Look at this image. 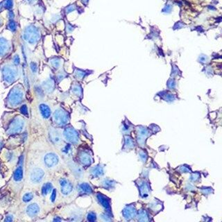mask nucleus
Masks as SVG:
<instances>
[{
    "mask_svg": "<svg viewBox=\"0 0 222 222\" xmlns=\"http://www.w3.org/2000/svg\"><path fill=\"white\" fill-rule=\"evenodd\" d=\"M24 92L23 88L19 84L16 85L11 89L6 100V106L11 108H17L24 101Z\"/></svg>",
    "mask_w": 222,
    "mask_h": 222,
    "instance_id": "1",
    "label": "nucleus"
},
{
    "mask_svg": "<svg viewBox=\"0 0 222 222\" xmlns=\"http://www.w3.org/2000/svg\"><path fill=\"white\" fill-rule=\"evenodd\" d=\"M2 72L3 80L5 84H7V85H10L15 82L19 77L18 69L15 65H6L4 66L2 68Z\"/></svg>",
    "mask_w": 222,
    "mask_h": 222,
    "instance_id": "2",
    "label": "nucleus"
},
{
    "mask_svg": "<svg viewBox=\"0 0 222 222\" xmlns=\"http://www.w3.org/2000/svg\"><path fill=\"white\" fill-rule=\"evenodd\" d=\"M24 119L21 116H17L10 123L6 130V134L8 135L19 134L24 130Z\"/></svg>",
    "mask_w": 222,
    "mask_h": 222,
    "instance_id": "3",
    "label": "nucleus"
},
{
    "mask_svg": "<svg viewBox=\"0 0 222 222\" xmlns=\"http://www.w3.org/2000/svg\"><path fill=\"white\" fill-rule=\"evenodd\" d=\"M24 40L30 44L37 43L40 37L39 30L34 26H29L25 29L23 34Z\"/></svg>",
    "mask_w": 222,
    "mask_h": 222,
    "instance_id": "4",
    "label": "nucleus"
},
{
    "mask_svg": "<svg viewBox=\"0 0 222 222\" xmlns=\"http://www.w3.org/2000/svg\"><path fill=\"white\" fill-rule=\"evenodd\" d=\"M69 114L62 108L56 110L53 115V121L57 126H65L69 122Z\"/></svg>",
    "mask_w": 222,
    "mask_h": 222,
    "instance_id": "5",
    "label": "nucleus"
},
{
    "mask_svg": "<svg viewBox=\"0 0 222 222\" xmlns=\"http://www.w3.org/2000/svg\"><path fill=\"white\" fill-rule=\"evenodd\" d=\"M63 135L64 139L69 144H77L79 142V133L73 127H66L63 130Z\"/></svg>",
    "mask_w": 222,
    "mask_h": 222,
    "instance_id": "6",
    "label": "nucleus"
},
{
    "mask_svg": "<svg viewBox=\"0 0 222 222\" xmlns=\"http://www.w3.org/2000/svg\"><path fill=\"white\" fill-rule=\"evenodd\" d=\"M45 176L44 171L40 167H33L29 173V179L33 184H39L43 181Z\"/></svg>",
    "mask_w": 222,
    "mask_h": 222,
    "instance_id": "7",
    "label": "nucleus"
},
{
    "mask_svg": "<svg viewBox=\"0 0 222 222\" xmlns=\"http://www.w3.org/2000/svg\"><path fill=\"white\" fill-rule=\"evenodd\" d=\"M43 162L46 168L54 169L59 163V158L54 153H48L44 156Z\"/></svg>",
    "mask_w": 222,
    "mask_h": 222,
    "instance_id": "8",
    "label": "nucleus"
},
{
    "mask_svg": "<svg viewBox=\"0 0 222 222\" xmlns=\"http://www.w3.org/2000/svg\"><path fill=\"white\" fill-rule=\"evenodd\" d=\"M60 191L63 196H68L73 191V185L68 179L65 178H61L58 180Z\"/></svg>",
    "mask_w": 222,
    "mask_h": 222,
    "instance_id": "9",
    "label": "nucleus"
},
{
    "mask_svg": "<svg viewBox=\"0 0 222 222\" xmlns=\"http://www.w3.org/2000/svg\"><path fill=\"white\" fill-rule=\"evenodd\" d=\"M78 159H79L80 165L84 166H89L93 162L92 155L90 154V151L86 150H81L78 154Z\"/></svg>",
    "mask_w": 222,
    "mask_h": 222,
    "instance_id": "10",
    "label": "nucleus"
},
{
    "mask_svg": "<svg viewBox=\"0 0 222 222\" xmlns=\"http://www.w3.org/2000/svg\"><path fill=\"white\" fill-rule=\"evenodd\" d=\"M149 135V131L144 126H138L137 128V142L141 147H144L145 145V142Z\"/></svg>",
    "mask_w": 222,
    "mask_h": 222,
    "instance_id": "11",
    "label": "nucleus"
},
{
    "mask_svg": "<svg viewBox=\"0 0 222 222\" xmlns=\"http://www.w3.org/2000/svg\"><path fill=\"white\" fill-rule=\"evenodd\" d=\"M23 160H24V156L22 155L19 158L18 165L17 166L15 171H14L13 179L14 182L17 183L22 182V179H23Z\"/></svg>",
    "mask_w": 222,
    "mask_h": 222,
    "instance_id": "12",
    "label": "nucleus"
},
{
    "mask_svg": "<svg viewBox=\"0 0 222 222\" xmlns=\"http://www.w3.org/2000/svg\"><path fill=\"white\" fill-rule=\"evenodd\" d=\"M122 215H123L125 220L126 221H130L135 218L137 215V210H136L135 205L130 204L126 205L122 210Z\"/></svg>",
    "mask_w": 222,
    "mask_h": 222,
    "instance_id": "13",
    "label": "nucleus"
},
{
    "mask_svg": "<svg viewBox=\"0 0 222 222\" xmlns=\"http://www.w3.org/2000/svg\"><path fill=\"white\" fill-rule=\"evenodd\" d=\"M97 201H99V204L104 208L108 214H111V206H110V201L107 196L103 195L102 194L98 193L97 194Z\"/></svg>",
    "mask_w": 222,
    "mask_h": 222,
    "instance_id": "14",
    "label": "nucleus"
},
{
    "mask_svg": "<svg viewBox=\"0 0 222 222\" xmlns=\"http://www.w3.org/2000/svg\"><path fill=\"white\" fill-rule=\"evenodd\" d=\"M138 188L140 190V194L141 197L142 198H146L149 195L150 192V185L148 181L145 179L140 180L138 184Z\"/></svg>",
    "mask_w": 222,
    "mask_h": 222,
    "instance_id": "15",
    "label": "nucleus"
},
{
    "mask_svg": "<svg viewBox=\"0 0 222 222\" xmlns=\"http://www.w3.org/2000/svg\"><path fill=\"white\" fill-rule=\"evenodd\" d=\"M10 43L4 38L0 37V56H5L10 51Z\"/></svg>",
    "mask_w": 222,
    "mask_h": 222,
    "instance_id": "16",
    "label": "nucleus"
},
{
    "mask_svg": "<svg viewBox=\"0 0 222 222\" xmlns=\"http://www.w3.org/2000/svg\"><path fill=\"white\" fill-rule=\"evenodd\" d=\"M40 212V205L38 204H30L27 206L26 209V213L27 215L29 216V217H35L37 216Z\"/></svg>",
    "mask_w": 222,
    "mask_h": 222,
    "instance_id": "17",
    "label": "nucleus"
},
{
    "mask_svg": "<svg viewBox=\"0 0 222 222\" xmlns=\"http://www.w3.org/2000/svg\"><path fill=\"white\" fill-rule=\"evenodd\" d=\"M77 190L80 195H89L93 193V189L88 183H81L79 184Z\"/></svg>",
    "mask_w": 222,
    "mask_h": 222,
    "instance_id": "18",
    "label": "nucleus"
},
{
    "mask_svg": "<svg viewBox=\"0 0 222 222\" xmlns=\"http://www.w3.org/2000/svg\"><path fill=\"white\" fill-rule=\"evenodd\" d=\"M50 138L55 145L60 146L63 144V137L56 129H52L49 132Z\"/></svg>",
    "mask_w": 222,
    "mask_h": 222,
    "instance_id": "19",
    "label": "nucleus"
},
{
    "mask_svg": "<svg viewBox=\"0 0 222 222\" xmlns=\"http://www.w3.org/2000/svg\"><path fill=\"white\" fill-rule=\"evenodd\" d=\"M39 110L41 114L42 117L44 119H49L51 117V109L48 105L45 104H41L39 105Z\"/></svg>",
    "mask_w": 222,
    "mask_h": 222,
    "instance_id": "20",
    "label": "nucleus"
},
{
    "mask_svg": "<svg viewBox=\"0 0 222 222\" xmlns=\"http://www.w3.org/2000/svg\"><path fill=\"white\" fill-rule=\"evenodd\" d=\"M104 174V166L101 165H97L91 169L90 170V176L92 179H96L103 176Z\"/></svg>",
    "mask_w": 222,
    "mask_h": 222,
    "instance_id": "21",
    "label": "nucleus"
},
{
    "mask_svg": "<svg viewBox=\"0 0 222 222\" xmlns=\"http://www.w3.org/2000/svg\"><path fill=\"white\" fill-rule=\"evenodd\" d=\"M135 147V142L133 139L129 135L124 137V142L123 146V151H130Z\"/></svg>",
    "mask_w": 222,
    "mask_h": 222,
    "instance_id": "22",
    "label": "nucleus"
},
{
    "mask_svg": "<svg viewBox=\"0 0 222 222\" xmlns=\"http://www.w3.org/2000/svg\"><path fill=\"white\" fill-rule=\"evenodd\" d=\"M53 184L50 182H47L44 183L41 189V195L43 197H46L49 195L53 190Z\"/></svg>",
    "mask_w": 222,
    "mask_h": 222,
    "instance_id": "23",
    "label": "nucleus"
},
{
    "mask_svg": "<svg viewBox=\"0 0 222 222\" xmlns=\"http://www.w3.org/2000/svg\"><path fill=\"white\" fill-rule=\"evenodd\" d=\"M116 183H117L115 181V180L106 179H104L102 180L101 186L103 188L105 189V190H113V189L115 188Z\"/></svg>",
    "mask_w": 222,
    "mask_h": 222,
    "instance_id": "24",
    "label": "nucleus"
},
{
    "mask_svg": "<svg viewBox=\"0 0 222 222\" xmlns=\"http://www.w3.org/2000/svg\"><path fill=\"white\" fill-rule=\"evenodd\" d=\"M60 151L62 153L63 156L70 157L72 154V153H73V149H72L71 144L69 143L63 145L62 146V148L60 149Z\"/></svg>",
    "mask_w": 222,
    "mask_h": 222,
    "instance_id": "25",
    "label": "nucleus"
},
{
    "mask_svg": "<svg viewBox=\"0 0 222 222\" xmlns=\"http://www.w3.org/2000/svg\"><path fill=\"white\" fill-rule=\"evenodd\" d=\"M149 208L154 212H160V210L162 209V204L157 199H155L154 201L149 204Z\"/></svg>",
    "mask_w": 222,
    "mask_h": 222,
    "instance_id": "26",
    "label": "nucleus"
},
{
    "mask_svg": "<svg viewBox=\"0 0 222 222\" xmlns=\"http://www.w3.org/2000/svg\"><path fill=\"white\" fill-rule=\"evenodd\" d=\"M138 220L140 221H149L150 219L149 217V214L146 210L141 209L138 213Z\"/></svg>",
    "mask_w": 222,
    "mask_h": 222,
    "instance_id": "27",
    "label": "nucleus"
},
{
    "mask_svg": "<svg viewBox=\"0 0 222 222\" xmlns=\"http://www.w3.org/2000/svg\"><path fill=\"white\" fill-rule=\"evenodd\" d=\"M69 166H70V167L72 169V171H73V173L74 174L75 176H76L77 177H79L83 174V169H82V168L80 167V166L76 165V164L72 163V165H70Z\"/></svg>",
    "mask_w": 222,
    "mask_h": 222,
    "instance_id": "28",
    "label": "nucleus"
},
{
    "mask_svg": "<svg viewBox=\"0 0 222 222\" xmlns=\"http://www.w3.org/2000/svg\"><path fill=\"white\" fill-rule=\"evenodd\" d=\"M33 198H34V194L33 192L29 191V192L25 193L22 196V201L24 203H29L31 201Z\"/></svg>",
    "mask_w": 222,
    "mask_h": 222,
    "instance_id": "29",
    "label": "nucleus"
},
{
    "mask_svg": "<svg viewBox=\"0 0 222 222\" xmlns=\"http://www.w3.org/2000/svg\"><path fill=\"white\" fill-rule=\"evenodd\" d=\"M57 198V190L56 189L53 188L51 192H50V196H49V202H51V204H54L56 201Z\"/></svg>",
    "mask_w": 222,
    "mask_h": 222,
    "instance_id": "30",
    "label": "nucleus"
},
{
    "mask_svg": "<svg viewBox=\"0 0 222 222\" xmlns=\"http://www.w3.org/2000/svg\"><path fill=\"white\" fill-rule=\"evenodd\" d=\"M8 29L12 32H15L17 29V24L13 19H10L8 23Z\"/></svg>",
    "mask_w": 222,
    "mask_h": 222,
    "instance_id": "31",
    "label": "nucleus"
},
{
    "mask_svg": "<svg viewBox=\"0 0 222 222\" xmlns=\"http://www.w3.org/2000/svg\"><path fill=\"white\" fill-rule=\"evenodd\" d=\"M138 155H139V157H140V160L142 161L143 162H145L147 160V158H148V154H147V153L145 151H144V150H140V151L138 152Z\"/></svg>",
    "mask_w": 222,
    "mask_h": 222,
    "instance_id": "32",
    "label": "nucleus"
},
{
    "mask_svg": "<svg viewBox=\"0 0 222 222\" xmlns=\"http://www.w3.org/2000/svg\"><path fill=\"white\" fill-rule=\"evenodd\" d=\"M54 82H53L51 80H47V82H45V83H44V89H45V90L51 91L53 90V88H54Z\"/></svg>",
    "mask_w": 222,
    "mask_h": 222,
    "instance_id": "33",
    "label": "nucleus"
},
{
    "mask_svg": "<svg viewBox=\"0 0 222 222\" xmlns=\"http://www.w3.org/2000/svg\"><path fill=\"white\" fill-rule=\"evenodd\" d=\"M72 92H73L74 94H76V95H77V96L81 95V94H82L81 88H80L79 85H78L76 84L74 85L73 86V88H72Z\"/></svg>",
    "mask_w": 222,
    "mask_h": 222,
    "instance_id": "34",
    "label": "nucleus"
},
{
    "mask_svg": "<svg viewBox=\"0 0 222 222\" xmlns=\"http://www.w3.org/2000/svg\"><path fill=\"white\" fill-rule=\"evenodd\" d=\"M87 220L89 221H94L97 220V215L95 212H90L87 215Z\"/></svg>",
    "mask_w": 222,
    "mask_h": 222,
    "instance_id": "35",
    "label": "nucleus"
},
{
    "mask_svg": "<svg viewBox=\"0 0 222 222\" xmlns=\"http://www.w3.org/2000/svg\"><path fill=\"white\" fill-rule=\"evenodd\" d=\"M51 65L53 68H54V69H58V68H59V66L60 65V60L58 59V58H53V59L51 60Z\"/></svg>",
    "mask_w": 222,
    "mask_h": 222,
    "instance_id": "36",
    "label": "nucleus"
},
{
    "mask_svg": "<svg viewBox=\"0 0 222 222\" xmlns=\"http://www.w3.org/2000/svg\"><path fill=\"white\" fill-rule=\"evenodd\" d=\"M200 177H201V176H200V174L197 173V172H196V173H194V174H192L191 175L190 179L191 181L196 182L199 180Z\"/></svg>",
    "mask_w": 222,
    "mask_h": 222,
    "instance_id": "37",
    "label": "nucleus"
},
{
    "mask_svg": "<svg viewBox=\"0 0 222 222\" xmlns=\"http://www.w3.org/2000/svg\"><path fill=\"white\" fill-rule=\"evenodd\" d=\"M179 170L181 172V173H190V172H191L190 168L188 167V166L186 165L180 166V168L179 169Z\"/></svg>",
    "mask_w": 222,
    "mask_h": 222,
    "instance_id": "38",
    "label": "nucleus"
},
{
    "mask_svg": "<svg viewBox=\"0 0 222 222\" xmlns=\"http://www.w3.org/2000/svg\"><path fill=\"white\" fill-rule=\"evenodd\" d=\"M19 110H20V113L22 114V115H24V116L28 117V115H29V112H28V108L27 105H22Z\"/></svg>",
    "mask_w": 222,
    "mask_h": 222,
    "instance_id": "39",
    "label": "nucleus"
},
{
    "mask_svg": "<svg viewBox=\"0 0 222 222\" xmlns=\"http://www.w3.org/2000/svg\"><path fill=\"white\" fill-rule=\"evenodd\" d=\"M130 130H131V128H130V125L129 124H124L123 126H122V131L124 133H129Z\"/></svg>",
    "mask_w": 222,
    "mask_h": 222,
    "instance_id": "40",
    "label": "nucleus"
},
{
    "mask_svg": "<svg viewBox=\"0 0 222 222\" xmlns=\"http://www.w3.org/2000/svg\"><path fill=\"white\" fill-rule=\"evenodd\" d=\"M20 62V60H19V58L18 55H16L13 58V64L15 65H18Z\"/></svg>",
    "mask_w": 222,
    "mask_h": 222,
    "instance_id": "41",
    "label": "nucleus"
},
{
    "mask_svg": "<svg viewBox=\"0 0 222 222\" xmlns=\"http://www.w3.org/2000/svg\"><path fill=\"white\" fill-rule=\"evenodd\" d=\"M211 191H212V188H204L202 190V192L203 194H204L205 195L206 194V195H208V194L211 193Z\"/></svg>",
    "mask_w": 222,
    "mask_h": 222,
    "instance_id": "42",
    "label": "nucleus"
},
{
    "mask_svg": "<svg viewBox=\"0 0 222 222\" xmlns=\"http://www.w3.org/2000/svg\"><path fill=\"white\" fill-rule=\"evenodd\" d=\"M13 220H14L13 215H10V214H8V215H7L6 216V219H4L5 221H12Z\"/></svg>",
    "mask_w": 222,
    "mask_h": 222,
    "instance_id": "43",
    "label": "nucleus"
},
{
    "mask_svg": "<svg viewBox=\"0 0 222 222\" xmlns=\"http://www.w3.org/2000/svg\"><path fill=\"white\" fill-rule=\"evenodd\" d=\"M75 10V6L74 5H71L69 6H68V8H66V13H69V12H71V11Z\"/></svg>",
    "mask_w": 222,
    "mask_h": 222,
    "instance_id": "44",
    "label": "nucleus"
},
{
    "mask_svg": "<svg viewBox=\"0 0 222 222\" xmlns=\"http://www.w3.org/2000/svg\"><path fill=\"white\" fill-rule=\"evenodd\" d=\"M4 141H3L2 138L0 137V151H1V150L3 148V146H4Z\"/></svg>",
    "mask_w": 222,
    "mask_h": 222,
    "instance_id": "45",
    "label": "nucleus"
},
{
    "mask_svg": "<svg viewBox=\"0 0 222 222\" xmlns=\"http://www.w3.org/2000/svg\"><path fill=\"white\" fill-rule=\"evenodd\" d=\"M28 2H29V3H34L35 2L37 1V0H27Z\"/></svg>",
    "mask_w": 222,
    "mask_h": 222,
    "instance_id": "46",
    "label": "nucleus"
}]
</instances>
